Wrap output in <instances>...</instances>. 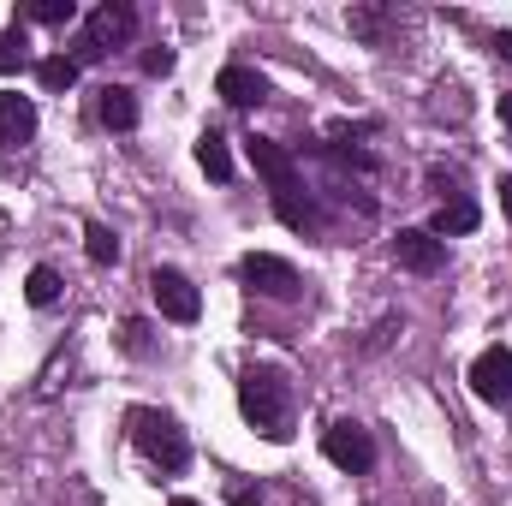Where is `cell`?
I'll return each instance as SVG.
<instances>
[{"label": "cell", "mask_w": 512, "mask_h": 506, "mask_svg": "<svg viewBox=\"0 0 512 506\" xmlns=\"http://www.w3.org/2000/svg\"><path fill=\"white\" fill-rule=\"evenodd\" d=\"M239 411H245V423H251L262 441H286L292 435V387L280 370H268V364H256L239 376Z\"/></svg>", "instance_id": "6da1fadb"}, {"label": "cell", "mask_w": 512, "mask_h": 506, "mask_svg": "<svg viewBox=\"0 0 512 506\" xmlns=\"http://www.w3.org/2000/svg\"><path fill=\"white\" fill-rule=\"evenodd\" d=\"M126 429H131V441H137V453H143L155 471L179 477V471L191 465V441H185V429H179L167 411H155V405H137V411H126Z\"/></svg>", "instance_id": "7a4b0ae2"}, {"label": "cell", "mask_w": 512, "mask_h": 506, "mask_svg": "<svg viewBox=\"0 0 512 506\" xmlns=\"http://www.w3.org/2000/svg\"><path fill=\"white\" fill-rule=\"evenodd\" d=\"M131 30H137V12H131L126 0H108V6H96L90 18H84V36H78V66L84 60H102V54H114V48H126Z\"/></svg>", "instance_id": "3957f363"}, {"label": "cell", "mask_w": 512, "mask_h": 506, "mask_svg": "<svg viewBox=\"0 0 512 506\" xmlns=\"http://www.w3.org/2000/svg\"><path fill=\"white\" fill-rule=\"evenodd\" d=\"M239 280H245L251 292H262V298H298V268L274 251H251L239 262Z\"/></svg>", "instance_id": "277c9868"}, {"label": "cell", "mask_w": 512, "mask_h": 506, "mask_svg": "<svg viewBox=\"0 0 512 506\" xmlns=\"http://www.w3.org/2000/svg\"><path fill=\"white\" fill-rule=\"evenodd\" d=\"M149 298H155V310H161L167 322H197V316H203V298H197V286H191L179 268H155V274H149Z\"/></svg>", "instance_id": "5b68a950"}, {"label": "cell", "mask_w": 512, "mask_h": 506, "mask_svg": "<svg viewBox=\"0 0 512 506\" xmlns=\"http://www.w3.org/2000/svg\"><path fill=\"white\" fill-rule=\"evenodd\" d=\"M322 453H328V465H340V471H370V465H376V441H370V429L352 423V417L322 435Z\"/></svg>", "instance_id": "8992f818"}, {"label": "cell", "mask_w": 512, "mask_h": 506, "mask_svg": "<svg viewBox=\"0 0 512 506\" xmlns=\"http://www.w3.org/2000/svg\"><path fill=\"white\" fill-rule=\"evenodd\" d=\"M245 155H251V167L262 173V185H268V197H286V191H304L298 185V161L274 143V137H251L245 143Z\"/></svg>", "instance_id": "52a82bcc"}, {"label": "cell", "mask_w": 512, "mask_h": 506, "mask_svg": "<svg viewBox=\"0 0 512 506\" xmlns=\"http://www.w3.org/2000/svg\"><path fill=\"white\" fill-rule=\"evenodd\" d=\"M471 393L489 399V405H507L512 399V352L507 346L477 352V364H471Z\"/></svg>", "instance_id": "ba28073f"}, {"label": "cell", "mask_w": 512, "mask_h": 506, "mask_svg": "<svg viewBox=\"0 0 512 506\" xmlns=\"http://www.w3.org/2000/svg\"><path fill=\"white\" fill-rule=\"evenodd\" d=\"M393 256H399V268H411V274H441V262H447L441 239H435L429 227H405V233L393 239Z\"/></svg>", "instance_id": "9c48e42d"}, {"label": "cell", "mask_w": 512, "mask_h": 506, "mask_svg": "<svg viewBox=\"0 0 512 506\" xmlns=\"http://www.w3.org/2000/svg\"><path fill=\"white\" fill-rule=\"evenodd\" d=\"M30 137H36V102L18 90H0V149L30 143Z\"/></svg>", "instance_id": "30bf717a"}, {"label": "cell", "mask_w": 512, "mask_h": 506, "mask_svg": "<svg viewBox=\"0 0 512 506\" xmlns=\"http://www.w3.org/2000/svg\"><path fill=\"white\" fill-rule=\"evenodd\" d=\"M215 90H221V102H233V108L268 102V84H262V72H251V66H227V72L215 78Z\"/></svg>", "instance_id": "8fae6325"}, {"label": "cell", "mask_w": 512, "mask_h": 506, "mask_svg": "<svg viewBox=\"0 0 512 506\" xmlns=\"http://www.w3.org/2000/svg\"><path fill=\"white\" fill-rule=\"evenodd\" d=\"M96 120L108 131H131L137 126V96H131L126 84H102L96 90Z\"/></svg>", "instance_id": "7c38bea8"}, {"label": "cell", "mask_w": 512, "mask_h": 506, "mask_svg": "<svg viewBox=\"0 0 512 506\" xmlns=\"http://www.w3.org/2000/svg\"><path fill=\"white\" fill-rule=\"evenodd\" d=\"M477 221H483L477 203H471V197H453V203L435 209V227H429V233H435V239H459V233H477Z\"/></svg>", "instance_id": "4fadbf2b"}, {"label": "cell", "mask_w": 512, "mask_h": 506, "mask_svg": "<svg viewBox=\"0 0 512 506\" xmlns=\"http://www.w3.org/2000/svg\"><path fill=\"white\" fill-rule=\"evenodd\" d=\"M197 167H203L215 185H227V179H233V149H227V137H221V131H203V137H197Z\"/></svg>", "instance_id": "5bb4252c"}, {"label": "cell", "mask_w": 512, "mask_h": 506, "mask_svg": "<svg viewBox=\"0 0 512 506\" xmlns=\"http://www.w3.org/2000/svg\"><path fill=\"white\" fill-rule=\"evenodd\" d=\"M274 215H280L292 233H316V227H322V215H316V203H310L304 191H286V197H274Z\"/></svg>", "instance_id": "9a60e30c"}, {"label": "cell", "mask_w": 512, "mask_h": 506, "mask_svg": "<svg viewBox=\"0 0 512 506\" xmlns=\"http://www.w3.org/2000/svg\"><path fill=\"white\" fill-rule=\"evenodd\" d=\"M84 256H90L96 268H114V262H120V239H114V227L90 221V227H84Z\"/></svg>", "instance_id": "2e32d148"}, {"label": "cell", "mask_w": 512, "mask_h": 506, "mask_svg": "<svg viewBox=\"0 0 512 506\" xmlns=\"http://www.w3.org/2000/svg\"><path fill=\"white\" fill-rule=\"evenodd\" d=\"M36 78H42V90H54V96H60V90H72V84H78V60H72V54H48V60L36 66Z\"/></svg>", "instance_id": "e0dca14e"}, {"label": "cell", "mask_w": 512, "mask_h": 506, "mask_svg": "<svg viewBox=\"0 0 512 506\" xmlns=\"http://www.w3.org/2000/svg\"><path fill=\"white\" fill-rule=\"evenodd\" d=\"M24 298H30L36 310H48V304L60 298V274H54L48 262H36V268H30V280H24Z\"/></svg>", "instance_id": "ac0fdd59"}, {"label": "cell", "mask_w": 512, "mask_h": 506, "mask_svg": "<svg viewBox=\"0 0 512 506\" xmlns=\"http://www.w3.org/2000/svg\"><path fill=\"white\" fill-rule=\"evenodd\" d=\"M30 66V36L24 30H0V72H24Z\"/></svg>", "instance_id": "d6986e66"}, {"label": "cell", "mask_w": 512, "mask_h": 506, "mask_svg": "<svg viewBox=\"0 0 512 506\" xmlns=\"http://www.w3.org/2000/svg\"><path fill=\"white\" fill-rule=\"evenodd\" d=\"M24 18H36V24H72V18H78V6H72V0H30V6H24Z\"/></svg>", "instance_id": "ffe728a7"}, {"label": "cell", "mask_w": 512, "mask_h": 506, "mask_svg": "<svg viewBox=\"0 0 512 506\" xmlns=\"http://www.w3.org/2000/svg\"><path fill=\"white\" fill-rule=\"evenodd\" d=\"M143 72H149V78H167V72H173V48H149V54H143Z\"/></svg>", "instance_id": "44dd1931"}, {"label": "cell", "mask_w": 512, "mask_h": 506, "mask_svg": "<svg viewBox=\"0 0 512 506\" xmlns=\"http://www.w3.org/2000/svg\"><path fill=\"white\" fill-rule=\"evenodd\" d=\"M126 352H149V322H126Z\"/></svg>", "instance_id": "7402d4cb"}, {"label": "cell", "mask_w": 512, "mask_h": 506, "mask_svg": "<svg viewBox=\"0 0 512 506\" xmlns=\"http://www.w3.org/2000/svg\"><path fill=\"white\" fill-rule=\"evenodd\" d=\"M495 54H501V60H512V30H495Z\"/></svg>", "instance_id": "603a6c76"}, {"label": "cell", "mask_w": 512, "mask_h": 506, "mask_svg": "<svg viewBox=\"0 0 512 506\" xmlns=\"http://www.w3.org/2000/svg\"><path fill=\"white\" fill-rule=\"evenodd\" d=\"M233 506H262V495L256 489H233Z\"/></svg>", "instance_id": "cb8c5ba5"}, {"label": "cell", "mask_w": 512, "mask_h": 506, "mask_svg": "<svg viewBox=\"0 0 512 506\" xmlns=\"http://www.w3.org/2000/svg\"><path fill=\"white\" fill-rule=\"evenodd\" d=\"M501 209H507V215H512V179H507V185H501Z\"/></svg>", "instance_id": "d4e9b609"}, {"label": "cell", "mask_w": 512, "mask_h": 506, "mask_svg": "<svg viewBox=\"0 0 512 506\" xmlns=\"http://www.w3.org/2000/svg\"><path fill=\"white\" fill-rule=\"evenodd\" d=\"M501 120H507V131H512V96H501Z\"/></svg>", "instance_id": "484cf974"}, {"label": "cell", "mask_w": 512, "mask_h": 506, "mask_svg": "<svg viewBox=\"0 0 512 506\" xmlns=\"http://www.w3.org/2000/svg\"><path fill=\"white\" fill-rule=\"evenodd\" d=\"M173 506H203V501H185V495H179V501H173Z\"/></svg>", "instance_id": "4316f807"}]
</instances>
